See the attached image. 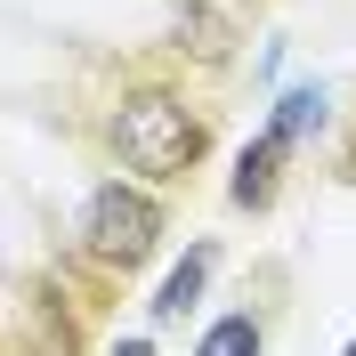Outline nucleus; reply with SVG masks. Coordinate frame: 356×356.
<instances>
[{"label":"nucleus","mask_w":356,"mask_h":356,"mask_svg":"<svg viewBox=\"0 0 356 356\" xmlns=\"http://www.w3.org/2000/svg\"><path fill=\"white\" fill-rule=\"evenodd\" d=\"M348 348H356V340H348Z\"/></svg>","instance_id":"nucleus-7"},{"label":"nucleus","mask_w":356,"mask_h":356,"mask_svg":"<svg viewBox=\"0 0 356 356\" xmlns=\"http://www.w3.org/2000/svg\"><path fill=\"white\" fill-rule=\"evenodd\" d=\"M259 316H219L211 332H202V356H243V348H259Z\"/></svg>","instance_id":"nucleus-6"},{"label":"nucleus","mask_w":356,"mask_h":356,"mask_svg":"<svg viewBox=\"0 0 356 356\" xmlns=\"http://www.w3.org/2000/svg\"><path fill=\"white\" fill-rule=\"evenodd\" d=\"M154 243H162V202L146 195V186L106 178V186L89 195V211H81V251L97 267H138Z\"/></svg>","instance_id":"nucleus-2"},{"label":"nucleus","mask_w":356,"mask_h":356,"mask_svg":"<svg viewBox=\"0 0 356 356\" xmlns=\"http://www.w3.org/2000/svg\"><path fill=\"white\" fill-rule=\"evenodd\" d=\"M211 267H219V243H195L186 259L162 275V291H154V324H178V316L202 300V284H211Z\"/></svg>","instance_id":"nucleus-4"},{"label":"nucleus","mask_w":356,"mask_h":356,"mask_svg":"<svg viewBox=\"0 0 356 356\" xmlns=\"http://www.w3.org/2000/svg\"><path fill=\"white\" fill-rule=\"evenodd\" d=\"M284 154H291V138L267 122L259 146H243V162H235V178H227V195L243 202V211H267V202H275V178H284Z\"/></svg>","instance_id":"nucleus-3"},{"label":"nucleus","mask_w":356,"mask_h":356,"mask_svg":"<svg viewBox=\"0 0 356 356\" xmlns=\"http://www.w3.org/2000/svg\"><path fill=\"white\" fill-rule=\"evenodd\" d=\"M324 113H332L324 81H300V89H284V97H275V113H267V122H275V130H284L291 146H308V138L324 130Z\"/></svg>","instance_id":"nucleus-5"},{"label":"nucleus","mask_w":356,"mask_h":356,"mask_svg":"<svg viewBox=\"0 0 356 356\" xmlns=\"http://www.w3.org/2000/svg\"><path fill=\"white\" fill-rule=\"evenodd\" d=\"M113 154L138 178H178L202 154V122L178 106L170 89H138V97H122V113H113Z\"/></svg>","instance_id":"nucleus-1"}]
</instances>
